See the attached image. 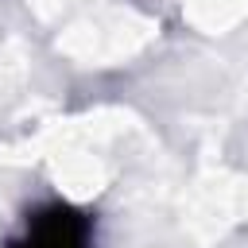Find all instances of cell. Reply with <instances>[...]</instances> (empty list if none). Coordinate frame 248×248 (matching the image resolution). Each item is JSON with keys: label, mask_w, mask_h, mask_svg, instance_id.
Instances as JSON below:
<instances>
[{"label": "cell", "mask_w": 248, "mask_h": 248, "mask_svg": "<svg viewBox=\"0 0 248 248\" xmlns=\"http://www.w3.org/2000/svg\"><path fill=\"white\" fill-rule=\"evenodd\" d=\"M8 248H93V217L78 205L50 202L27 217L23 232L8 240Z\"/></svg>", "instance_id": "6da1fadb"}]
</instances>
